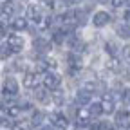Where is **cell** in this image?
<instances>
[{
    "label": "cell",
    "instance_id": "1",
    "mask_svg": "<svg viewBox=\"0 0 130 130\" xmlns=\"http://www.w3.org/2000/svg\"><path fill=\"white\" fill-rule=\"evenodd\" d=\"M42 81H43V87H45V89L56 90V89H60V85H61V76L56 74L54 71H49V72H45V76L42 78Z\"/></svg>",
    "mask_w": 130,
    "mask_h": 130
},
{
    "label": "cell",
    "instance_id": "2",
    "mask_svg": "<svg viewBox=\"0 0 130 130\" xmlns=\"http://www.w3.org/2000/svg\"><path fill=\"white\" fill-rule=\"evenodd\" d=\"M51 119H53V123H54V126L58 130H72L74 128L71 125V121L65 116H61V114H51Z\"/></svg>",
    "mask_w": 130,
    "mask_h": 130
},
{
    "label": "cell",
    "instance_id": "3",
    "mask_svg": "<svg viewBox=\"0 0 130 130\" xmlns=\"http://www.w3.org/2000/svg\"><path fill=\"white\" fill-rule=\"evenodd\" d=\"M40 72H25L24 74V87L25 89H36L40 85Z\"/></svg>",
    "mask_w": 130,
    "mask_h": 130
},
{
    "label": "cell",
    "instance_id": "4",
    "mask_svg": "<svg viewBox=\"0 0 130 130\" xmlns=\"http://www.w3.org/2000/svg\"><path fill=\"white\" fill-rule=\"evenodd\" d=\"M76 103L78 105H81V107H85V105H89L90 103V100H92V90H89V89H79L78 92H76Z\"/></svg>",
    "mask_w": 130,
    "mask_h": 130
},
{
    "label": "cell",
    "instance_id": "5",
    "mask_svg": "<svg viewBox=\"0 0 130 130\" xmlns=\"http://www.w3.org/2000/svg\"><path fill=\"white\" fill-rule=\"evenodd\" d=\"M100 103H101L103 114H112V112H116V101H114V96H112V94H105L103 100H101Z\"/></svg>",
    "mask_w": 130,
    "mask_h": 130
},
{
    "label": "cell",
    "instance_id": "6",
    "mask_svg": "<svg viewBox=\"0 0 130 130\" xmlns=\"http://www.w3.org/2000/svg\"><path fill=\"white\" fill-rule=\"evenodd\" d=\"M67 61H69V69H72V71H79L81 67H83V58H81L79 53H74L72 51L67 56Z\"/></svg>",
    "mask_w": 130,
    "mask_h": 130
},
{
    "label": "cell",
    "instance_id": "7",
    "mask_svg": "<svg viewBox=\"0 0 130 130\" xmlns=\"http://www.w3.org/2000/svg\"><path fill=\"white\" fill-rule=\"evenodd\" d=\"M108 22H110V14L107 11H98L92 16V24L96 27H105V25H108Z\"/></svg>",
    "mask_w": 130,
    "mask_h": 130
},
{
    "label": "cell",
    "instance_id": "8",
    "mask_svg": "<svg viewBox=\"0 0 130 130\" xmlns=\"http://www.w3.org/2000/svg\"><path fill=\"white\" fill-rule=\"evenodd\" d=\"M90 110L89 108H83V107H78V110H76V123L78 125H89L90 123Z\"/></svg>",
    "mask_w": 130,
    "mask_h": 130
},
{
    "label": "cell",
    "instance_id": "9",
    "mask_svg": "<svg viewBox=\"0 0 130 130\" xmlns=\"http://www.w3.org/2000/svg\"><path fill=\"white\" fill-rule=\"evenodd\" d=\"M128 118H130L128 112H125V110L118 112V114H116V128H119V130H128V128H130Z\"/></svg>",
    "mask_w": 130,
    "mask_h": 130
},
{
    "label": "cell",
    "instance_id": "10",
    "mask_svg": "<svg viewBox=\"0 0 130 130\" xmlns=\"http://www.w3.org/2000/svg\"><path fill=\"white\" fill-rule=\"evenodd\" d=\"M7 45L11 47L13 53H20L22 49H24V38L18 36V35H11V36L7 38Z\"/></svg>",
    "mask_w": 130,
    "mask_h": 130
},
{
    "label": "cell",
    "instance_id": "11",
    "mask_svg": "<svg viewBox=\"0 0 130 130\" xmlns=\"http://www.w3.org/2000/svg\"><path fill=\"white\" fill-rule=\"evenodd\" d=\"M4 94L6 96H16L18 94V83L14 78H6L4 81Z\"/></svg>",
    "mask_w": 130,
    "mask_h": 130
},
{
    "label": "cell",
    "instance_id": "12",
    "mask_svg": "<svg viewBox=\"0 0 130 130\" xmlns=\"http://www.w3.org/2000/svg\"><path fill=\"white\" fill-rule=\"evenodd\" d=\"M27 18L29 20H35L38 24L42 20V9H40V6H36V4L27 6Z\"/></svg>",
    "mask_w": 130,
    "mask_h": 130
},
{
    "label": "cell",
    "instance_id": "13",
    "mask_svg": "<svg viewBox=\"0 0 130 130\" xmlns=\"http://www.w3.org/2000/svg\"><path fill=\"white\" fill-rule=\"evenodd\" d=\"M32 47H35V51H36V53H47L49 49H51L49 42L43 40V38H35V40H32Z\"/></svg>",
    "mask_w": 130,
    "mask_h": 130
},
{
    "label": "cell",
    "instance_id": "14",
    "mask_svg": "<svg viewBox=\"0 0 130 130\" xmlns=\"http://www.w3.org/2000/svg\"><path fill=\"white\" fill-rule=\"evenodd\" d=\"M27 25H29V24H27V20L24 18V16H16V18L11 22V27H13L14 31H25Z\"/></svg>",
    "mask_w": 130,
    "mask_h": 130
},
{
    "label": "cell",
    "instance_id": "15",
    "mask_svg": "<svg viewBox=\"0 0 130 130\" xmlns=\"http://www.w3.org/2000/svg\"><path fill=\"white\" fill-rule=\"evenodd\" d=\"M116 35L123 40H130V25L128 24H121L116 27Z\"/></svg>",
    "mask_w": 130,
    "mask_h": 130
},
{
    "label": "cell",
    "instance_id": "16",
    "mask_svg": "<svg viewBox=\"0 0 130 130\" xmlns=\"http://www.w3.org/2000/svg\"><path fill=\"white\" fill-rule=\"evenodd\" d=\"M72 14H74V20H76L78 25H85V24H87V13H85V11L76 9V11H72Z\"/></svg>",
    "mask_w": 130,
    "mask_h": 130
},
{
    "label": "cell",
    "instance_id": "17",
    "mask_svg": "<svg viewBox=\"0 0 130 130\" xmlns=\"http://www.w3.org/2000/svg\"><path fill=\"white\" fill-rule=\"evenodd\" d=\"M43 119H45V114L43 112H35V114H32V118H31V125L32 126H40L43 123Z\"/></svg>",
    "mask_w": 130,
    "mask_h": 130
},
{
    "label": "cell",
    "instance_id": "18",
    "mask_svg": "<svg viewBox=\"0 0 130 130\" xmlns=\"http://www.w3.org/2000/svg\"><path fill=\"white\" fill-rule=\"evenodd\" d=\"M47 90H49V89H45V87H43V89H36V90H35V98H36L38 101H42V103L47 101V100H49V92H47Z\"/></svg>",
    "mask_w": 130,
    "mask_h": 130
},
{
    "label": "cell",
    "instance_id": "19",
    "mask_svg": "<svg viewBox=\"0 0 130 130\" xmlns=\"http://www.w3.org/2000/svg\"><path fill=\"white\" fill-rule=\"evenodd\" d=\"M63 101H65V94H63V90H60V89L53 90V103H54V105H61Z\"/></svg>",
    "mask_w": 130,
    "mask_h": 130
},
{
    "label": "cell",
    "instance_id": "20",
    "mask_svg": "<svg viewBox=\"0 0 130 130\" xmlns=\"http://www.w3.org/2000/svg\"><path fill=\"white\" fill-rule=\"evenodd\" d=\"M0 13L6 14V16H11V14L14 13V4H13V2H4L2 7H0Z\"/></svg>",
    "mask_w": 130,
    "mask_h": 130
},
{
    "label": "cell",
    "instance_id": "21",
    "mask_svg": "<svg viewBox=\"0 0 130 130\" xmlns=\"http://www.w3.org/2000/svg\"><path fill=\"white\" fill-rule=\"evenodd\" d=\"M11 54H13V51H11V47L7 43L6 45H0V60H7Z\"/></svg>",
    "mask_w": 130,
    "mask_h": 130
},
{
    "label": "cell",
    "instance_id": "22",
    "mask_svg": "<svg viewBox=\"0 0 130 130\" xmlns=\"http://www.w3.org/2000/svg\"><path fill=\"white\" fill-rule=\"evenodd\" d=\"M89 110H90V116H92V118H96V116H100V114H103L101 103H92V105L89 107Z\"/></svg>",
    "mask_w": 130,
    "mask_h": 130
},
{
    "label": "cell",
    "instance_id": "23",
    "mask_svg": "<svg viewBox=\"0 0 130 130\" xmlns=\"http://www.w3.org/2000/svg\"><path fill=\"white\" fill-rule=\"evenodd\" d=\"M20 112H22V108H20L18 105H9V108H7V116H9V118H18Z\"/></svg>",
    "mask_w": 130,
    "mask_h": 130
},
{
    "label": "cell",
    "instance_id": "24",
    "mask_svg": "<svg viewBox=\"0 0 130 130\" xmlns=\"http://www.w3.org/2000/svg\"><path fill=\"white\" fill-rule=\"evenodd\" d=\"M105 51H107L110 56H116V54H118V45L114 43V42H107V43H105Z\"/></svg>",
    "mask_w": 130,
    "mask_h": 130
},
{
    "label": "cell",
    "instance_id": "25",
    "mask_svg": "<svg viewBox=\"0 0 130 130\" xmlns=\"http://www.w3.org/2000/svg\"><path fill=\"white\" fill-rule=\"evenodd\" d=\"M65 36H67V35H65V32H63V31L60 29V31H56L54 35H53V42H54V43H63Z\"/></svg>",
    "mask_w": 130,
    "mask_h": 130
},
{
    "label": "cell",
    "instance_id": "26",
    "mask_svg": "<svg viewBox=\"0 0 130 130\" xmlns=\"http://www.w3.org/2000/svg\"><path fill=\"white\" fill-rule=\"evenodd\" d=\"M107 67H108L110 71H114V72H118V71L121 69V63H119L118 60H110V61L107 63Z\"/></svg>",
    "mask_w": 130,
    "mask_h": 130
},
{
    "label": "cell",
    "instance_id": "27",
    "mask_svg": "<svg viewBox=\"0 0 130 130\" xmlns=\"http://www.w3.org/2000/svg\"><path fill=\"white\" fill-rule=\"evenodd\" d=\"M51 16H42V20L38 22V25H40V29H47L49 25H51Z\"/></svg>",
    "mask_w": 130,
    "mask_h": 130
},
{
    "label": "cell",
    "instance_id": "28",
    "mask_svg": "<svg viewBox=\"0 0 130 130\" xmlns=\"http://www.w3.org/2000/svg\"><path fill=\"white\" fill-rule=\"evenodd\" d=\"M123 58L126 61H130V45H125L123 47Z\"/></svg>",
    "mask_w": 130,
    "mask_h": 130
},
{
    "label": "cell",
    "instance_id": "29",
    "mask_svg": "<svg viewBox=\"0 0 130 130\" xmlns=\"http://www.w3.org/2000/svg\"><path fill=\"white\" fill-rule=\"evenodd\" d=\"M11 130H29V128H27V126H25L24 123H14Z\"/></svg>",
    "mask_w": 130,
    "mask_h": 130
},
{
    "label": "cell",
    "instance_id": "30",
    "mask_svg": "<svg viewBox=\"0 0 130 130\" xmlns=\"http://www.w3.org/2000/svg\"><path fill=\"white\" fill-rule=\"evenodd\" d=\"M110 2H112L114 7H121L123 4H126V0H110Z\"/></svg>",
    "mask_w": 130,
    "mask_h": 130
},
{
    "label": "cell",
    "instance_id": "31",
    "mask_svg": "<svg viewBox=\"0 0 130 130\" xmlns=\"http://www.w3.org/2000/svg\"><path fill=\"white\" fill-rule=\"evenodd\" d=\"M123 100H125V101H130V89H126V90H125V94H123Z\"/></svg>",
    "mask_w": 130,
    "mask_h": 130
},
{
    "label": "cell",
    "instance_id": "32",
    "mask_svg": "<svg viewBox=\"0 0 130 130\" xmlns=\"http://www.w3.org/2000/svg\"><path fill=\"white\" fill-rule=\"evenodd\" d=\"M65 2H67V4H79L81 0H65Z\"/></svg>",
    "mask_w": 130,
    "mask_h": 130
},
{
    "label": "cell",
    "instance_id": "33",
    "mask_svg": "<svg viewBox=\"0 0 130 130\" xmlns=\"http://www.w3.org/2000/svg\"><path fill=\"white\" fill-rule=\"evenodd\" d=\"M125 20H128V22H130V9L125 13Z\"/></svg>",
    "mask_w": 130,
    "mask_h": 130
},
{
    "label": "cell",
    "instance_id": "34",
    "mask_svg": "<svg viewBox=\"0 0 130 130\" xmlns=\"http://www.w3.org/2000/svg\"><path fill=\"white\" fill-rule=\"evenodd\" d=\"M100 4H107V2H110V0H98Z\"/></svg>",
    "mask_w": 130,
    "mask_h": 130
},
{
    "label": "cell",
    "instance_id": "35",
    "mask_svg": "<svg viewBox=\"0 0 130 130\" xmlns=\"http://www.w3.org/2000/svg\"><path fill=\"white\" fill-rule=\"evenodd\" d=\"M0 110H4V103L2 101H0Z\"/></svg>",
    "mask_w": 130,
    "mask_h": 130
},
{
    "label": "cell",
    "instance_id": "36",
    "mask_svg": "<svg viewBox=\"0 0 130 130\" xmlns=\"http://www.w3.org/2000/svg\"><path fill=\"white\" fill-rule=\"evenodd\" d=\"M4 35H6V32H2V31H0V38H2V36H4Z\"/></svg>",
    "mask_w": 130,
    "mask_h": 130
},
{
    "label": "cell",
    "instance_id": "37",
    "mask_svg": "<svg viewBox=\"0 0 130 130\" xmlns=\"http://www.w3.org/2000/svg\"><path fill=\"white\" fill-rule=\"evenodd\" d=\"M126 6H130V0H126Z\"/></svg>",
    "mask_w": 130,
    "mask_h": 130
},
{
    "label": "cell",
    "instance_id": "38",
    "mask_svg": "<svg viewBox=\"0 0 130 130\" xmlns=\"http://www.w3.org/2000/svg\"><path fill=\"white\" fill-rule=\"evenodd\" d=\"M0 125H2V119H0Z\"/></svg>",
    "mask_w": 130,
    "mask_h": 130
}]
</instances>
